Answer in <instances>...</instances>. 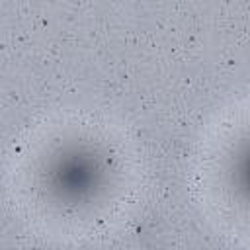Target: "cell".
<instances>
[{
  "label": "cell",
  "instance_id": "6da1fadb",
  "mask_svg": "<svg viewBox=\"0 0 250 250\" xmlns=\"http://www.w3.org/2000/svg\"><path fill=\"white\" fill-rule=\"evenodd\" d=\"M109 180V158L96 145L68 141L53 148L39 168V188L61 207L90 203Z\"/></svg>",
  "mask_w": 250,
  "mask_h": 250
},
{
  "label": "cell",
  "instance_id": "7a4b0ae2",
  "mask_svg": "<svg viewBox=\"0 0 250 250\" xmlns=\"http://www.w3.org/2000/svg\"><path fill=\"white\" fill-rule=\"evenodd\" d=\"M227 174L234 193L242 201L250 203V137L236 145L232 156L229 158Z\"/></svg>",
  "mask_w": 250,
  "mask_h": 250
}]
</instances>
